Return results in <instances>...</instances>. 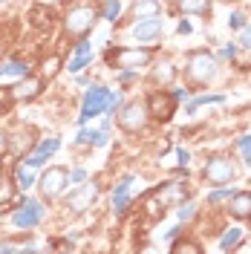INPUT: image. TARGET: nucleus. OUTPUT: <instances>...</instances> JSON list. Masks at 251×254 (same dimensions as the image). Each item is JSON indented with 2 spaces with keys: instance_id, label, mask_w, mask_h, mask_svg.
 <instances>
[{
  "instance_id": "nucleus-26",
  "label": "nucleus",
  "mask_w": 251,
  "mask_h": 254,
  "mask_svg": "<svg viewBox=\"0 0 251 254\" xmlns=\"http://www.w3.org/2000/svg\"><path fill=\"white\" fill-rule=\"evenodd\" d=\"M237 190L234 188H217V190H211L208 193V205H214V202H222V199H231Z\"/></svg>"
},
{
  "instance_id": "nucleus-30",
  "label": "nucleus",
  "mask_w": 251,
  "mask_h": 254,
  "mask_svg": "<svg viewBox=\"0 0 251 254\" xmlns=\"http://www.w3.org/2000/svg\"><path fill=\"white\" fill-rule=\"evenodd\" d=\"M228 26H231V29H246V17L240 15V12H231V15H228Z\"/></svg>"
},
{
  "instance_id": "nucleus-35",
  "label": "nucleus",
  "mask_w": 251,
  "mask_h": 254,
  "mask_svg": "<svg viewBox=\"0 0 251 254\" xmlns=\"http://www.w3.org/2000/svg\"><path fill=\"white\" fill-rule=\"evenodd\" d=\"M55 69H58V58H49V61L44 64V75H47V78L49 75H55Z\"/></svg>"
},
{
  "instance_id": "nucleus-29",
  "label": "nucleus",
  "mask_w": 251,
  "mask_h": 254,
  "mask_svg": "<svg viewBox=\"0 0 251 254\" xmlns=\"http://www.w3.org/2000/svg\"><path fill=\"white\" fill-rule=\"evenodd\" d=\"M12 185H9V179H0V205H6L9 199H12Z\"/></svg>"
},
{
  "instance_id": "nucleus-40",
  "label": "nucleus",
  "mask_w": 251,
  "mask_h": 254,
  "mask_svg": "<svg viewBox=\"0 0 251 254\" xmlns=\"http://www.w3.org/2000/svg\"><path fill=\"white\" fill-rule=\"evenodd\" d=\"M171 98H173V101H185V98H188V90H173Z\"/></svg>"
},
{
  "instance_id": "nucleus-39",
  "label": "nucleus",
  "mask_w": 251,
  "mask_h": 254,
  "mask_svg": "<svg viewBox=\"0 0 251 254\" xmlns=\"http://www.w3.org/2000/svg\"><path fill=\"white\" fill-rule=\"evenodd\" d=\"M182 9H188V12H205L208 6H202V3H185Z\"/></svg>"
},
{
  "instance_id": "nucleus-38",
  "label": "nucleus",
  "mask_w": 251,
  "mask_h": 254,
  "mask_svg": "<svg viewBox=\"0 0 251 254\" xmlns=\"http://www.w3.org/2000/svg\"><path fill=\"white\" fill-rule=\"evenodd\" d=\"M179 231H182V225H173V228H168V231H165V240H176V237H179Z\"/></svg>"
},
{
  "instance_id": "nucleus-18",
  "label": "nucleus",
  "mask_w": 251,
  "mask_h": 254,
  "mask_svg": "<svg viewBox=\"0 0 251 254\" xmlns=\"http://www.w3.org/2000/svg\"><path fill=\"white\" fill-rule=\"evenodd\" d=\"M173 75H176V69H173L171 61H162L159 66H153V81L156 84H171Z\"/></svg>"
},
{
  "instance_id": "nucleus-17",
  "label": "nucleus",
  "mask_w": 251,
  "mask_h": 254,
  "mask_svg": "<svg viewBox=\"0 0 251 254\" xmlns=\"http://www.w3.org/2000/svg\"><path fill=\"white\" fill-rule=\"evenodd\" d=\"M0 75L6 78V75H20V78H29V64L26 61H9V64H3L0 66Z\"/></svg>"
},
{
  "instance_id": "nucleus-22",
  "label": "nucleus",
  "mask_w": 251,
  "mask_h": 254,
  "mask_svg": "<svg viewBox=\"0 0 251 254\" xmlns=\"http://www.w3.org/2000/svg\"><path fill=\"white\" fill-rule=\"evenodd\" d=\"M243 240V228H228L225 234L220 237V246H222V252H231L237 243Z\"/></svg>"
},
{
  "instance_id": "nucleus-1",
  "label": "nucleus",
  "mask_w": 251,
  "mask_h": 254,
  "mask_svg": "<svg viewBox=\"0 0 251 254\" xmlns=\"http://www.w3.org/2000/svg\"><path fill=\"white\" fill-rule=\"evenodd\" d=\"M95 20H98V9L90 3H78V6H69V12L63 17V29L69 38L87 41V32L95 26Z\"/></svg>"
},
{
  "instance_id": "nucleus-5",
  "label": "nucleus",
  "mask_w": 251,
  "mask_h": 254,
  "mask_svg": "<svg viewBox=\"0 0 251 254\" xmlns=\"http://www.w3.org/2000/svg\"><path fill=\"white\" fill-rule=\"evenodd\" d=\"M47 217V208L41 205L38 199H23L20 205L12 211V225L20 228V231H26V228H35V225H41Z\"/></svg>"
},
{
  "instance_id": "nucleus-2",
  "label": "nucleus",
  "mask_w": 251,
  "mask_h": 254,
  "mask_svg": "<svg viewBox=\"0 0 251 254\" xmlns=\"http://www.w3.org/2000/svg\"><path fill=\"white\" fill-rule=\"evenodd\" d=\"M107 98H110V90L95 84L84 93V101H81V113H78V125H87L90 119H98L107 113Z\"/></svg>"
},
{
  "instance_id": "nucleus-25",
  "label": "nucleus",
  "mask_w": 251,
  "mask_h": 254,
  "mask_svg": "<svg viewBox=\"0 0 251 254\" xmlns=\"http://www.w3.org/2000/svg\"><path fill=\"white\" fill-rule=\"evenodd\" d=\"M122 9H125L122 3H104V6H101V15H104V20L116 23V17L122 15Z\"/></svg>"
},
{
  "instance_id": "nucleus-16",
  "label": "nucleus",
  "mask_w": 251,
  "mask_h": 254,
  "mask_svg": "<svg viewBox=\"0 0 251 254\" xmlns=\"http://www.w3.org/2000/svg\"><path fill=\"white\" fill-rule=\"evenodd\" d=\"M228 208L237 220H251V190H237Z\"/></svg>"
},
{
  "instance_id": "nucleus-31",
  "label": "nucleus",
  "mask_w": 251,
  "mask_h": 254,
  "mask_svg": "<svg viewBox=\"0 0 251 254\" xmlns=\"http://www.w3.org/2000/svg\"><path fill=\"white\" fill-rule=\"evenodd\" d=\"M237 47L251 49V23H249V26H246L243 32H240V41H237Z\"/></svg>"
},
{
  "instance_id": "nucleus-36",
  "label": "nucleus",
  "mask_w": 251,
  "mask_h": 254,
  "mask_svg": "<svg viewBox=\"0 0 251 254\" xmlns=\"http://www.w3.org/2000/svg\"><path fill=\"white\" fill-rule=\"evenodd\" d=\"M237 49H240L237 44H228V47H222L220 55H222V58H234V55H237Z\"/></svg>"
},
{
  "instance_id": "nucleus-13",
  "label": "nucleus",
  "mask_w": 251,
  "mask_h": 254,
  "mask_svg": "<svg viewBox=\"0 0 251 254\" xmlns=\"http://www.w3.org/2000/svg\"><path fill=\"white\" fill-rule=\"evenodd\" d=\"M162 35V17L159 15H147V17H139L133 23V38L136 41H156Z\"/></svg>"
},
{
  "instance_id": "nucleus-21",
  "label": "nucleus",
  "mask_w": 251,
  "mask_h": 254,
  "mask_svg": "<svg viewBox=\"0 0 251 254\" xmlns=\"http://www.w3.org/2000/svg\"><path fill=\"white\" fill-rule=\"evenodd\" d=\"M225 101V95L222 93H214V95H196L193 101H190L188 107H185V113H196V107H202V104H222Z\"/></svg>"
},
{
  "instance_id": "nucleus-27",
  "label": "nucleus",
  "mask_w": 251,
  "mask_h": 254,
  "mask_svg": "<svg viewBox=\"0 0 251 254\" xmlns=\"http://www.w3.org/2000/svg\"><path fill=\"white\" fill-rule=\"evenodd\" d=\"M122 101H125V98H122V93H119V90H110V98H107V113H104V116L119 113V110H122Z\"/></svg>"
},
{
  "instance_id": "nucleus-23",
  "label": "nucleus",
  "mask_w": 251,
  "mask_h": 254,
  "mask_svg": "<svg viewBox=\"0 0 251 254\" xmlns=\"http://www.w3.org/2000/svg\"><path fill=\"white\" fill-rule=\"evenodd\" d=\"M87 179H90L87 168H75V171H69V174H66V185H75V188H81V185H87Z\"/></svg>"
},
{
  "instance_id": "nucleus-24",
  "label": "nucleus",
  "mask_w": 251,
  "mask_h": 254,
  "mask_svg": "<svg viewBox=\"0 0 251 254\" xmlns=\"http://www.w3.org/2000/svg\"><path fill=\"white\" fill-rule=\"evenodd\" d=\"M98 133L101 130H90V127H84V130H78V136H75V144H95V139H98Z\"/></svg>"
},
{
  "instance_id": "nucleus-42",
  "label": "nucleus",
  "mask_w": 251,
  "mask_h": 254,
  "mask_svg": "<svg viewBox=\"0 0 251 254\" xmlns=\"http://www.w3.org/2000/svg\"><path fill=\"white\" fill-rule=\"evenodd\" d=\"M15 254H38V249H35V246H26V249H20V252H15Z\"/></svg>"
},
{
  "instance_id": "nucleus-19",
  "label": "nucleus",
  "mask_w": 251,
  "mask_h": 254,
  "mask_svg": "<svg viewBox=\"0 0 251 254\" xmlns=\"http://www.w3.org/2000/svg\"><path fill=\"white\" fill-rule=\"evenodd\" d=\"M38 179L32 176V171L29 168H23V165H17L15 168V188H20V190H29L32 185H35Z\"/></svg>"
},
{
  "instance_id": "nucleus-9",
  "label": "nucleus",
  "mask_w": 251,
  "mask_h": 254,
  "mask_svg": "<svg viewBox=\"0 0 251 254\" xmlns=\"http://www.w3.org/2000/svg\"><path fill=\"white\" fill-rule=\"evenodd\" d=\"M133 182H136L133 174H125L116 182V188H113V214H116V217H125L127 214L130 199H133Z\"/></svg>"
},
{
  "instance_id": "nucleus-6",
  "label": "nucleus",
  "mask_w": 251,
  "mask_h": 254,
  "mask_svg": "<svg viewBox=\"0 0 251 254\" xmlns=\"http://www.w3.org/2000/svg\"><path fill=\"white\" fill-rule=\"evenodd\" d=\"M147 122V107L144 101H127L122 113H119V127L127 130V133H139L141 127Z\"/></svg>"
},
{
  "instance_id": "nucleus-8",
  "label": "nucleus",
  "mask_w": 251,
  "mask_h": 254,
  "mask_svg": "<svg viewBox=\"0 0 251 254\" xmlns=\"http://www.w3.org/2000/svg\"><path fill=\"white\" fill-rule=\"evenodd\" d=\"M63 188H66V168H47L38 179V190L44 199H55Z\"/></svg>"
},
{
  "instance_id": "nucleus-32",
  "label": "nucleus",
  "mask_w": 251,
  "mask_h": 254,
  "mask_svg": "<svg viewBox=\"0 0 251 254\" xmlns=\"http://www.w3.org/2000/svg\"><path fill=\"white\" fill-rule=\"evenodd\" d=\"M176 217H179V220H190V217H193V202H182L179 211H176Z\"/></svg>"
},
{
  "instance_id": "nucleus-15",
  "label": "nucleus",
  "mask_w": 251,
  "mask_h": 254,
  "mask_svg": "<svg viewBox=\"0 0 251 254\" xmlns=\"http://www.w3.org/2000/svg\"><path fill=\"white\" fill-rule=\"evenodd\" d=\"M41 87H44L41 78H26V81H20V84H15V87H9V95L15 101H29V98H35V95L41 93Z\"/></svg>"
},
{
  "instance_id": "nucleus-44",
  "label": "nucleus",
  "mask_w": 251,
  "mask_h": 254,
  "mask_svg": "<svg viewBox=\"0 0 251 254\" xmlns=\"http://www.w3.org/2000/svg\"><path fill=\"white\" fill-rule=\"evenodd\" d=\"M0 81H3V75H0Z\"/></svg>"
},
{
  "instance_id": "nucleus-11",
  "label": "nucleus",
  "mask_w": 251,
  "mask_h": 254,
  "mask_svg": "<svg viewBox=\"0 0 251 254\" xmlns=\"http://www.w3.org/2000/svg\"><path fill=\"white\" fill-rule=\"evenodd\" d=\"M147 113L159 119V122H171V116L176 113V101L171 98V93H153L147 101H144Z\"/></svg>"
},
{
  "instance_id": "nucleus-12",
  "label": "nucleus",
  "mask_w": 251,
  "mask_h": 254,
  "mask_svg": "<svg viewBox=\"0 0 251 254\" xmlns=\"http://www.w3.org/2000/svg\"><path fill=\"white\" fill-rule=\"evenodd\" d=\"M95 199H98V188L95 185H81V188H75L66 196V205H69L72 214H81V211H87V208L93 205Z\"/></svg>"
},
{
  "instance_id": "nucleus-43",
  "label": "nucleus",
  "mask_w": 251,
  "mask_h": 254,
  "mask_svg": "<svg viewBox=\"0 0 251 254\" xmlns=\"http://www.w3.org/2000/svg\"><path fill=\"white\" fill-rule=\"evenodd\" d=\"M243 254H251V243H246V246H243Z\"/></svg>"
},
{
  "instance_id": "nucleus-37",
  "label": "nucleus",
  "mask_w": 251,
  "mask_h": 254,
  "mask_svg": "<svg viewBox=\"0 0 251 254\" xmlns=\"http://www.w3.org/2000/svg\"><path fill=\"white\" fill-rule=\"evenodd\" d=\"M176 29H179V35H190L193 26H190V20H179V26H176Z\"/></svg>"
},
{
  "instance_id": "nucleus-20",
  "label": "nucleus",
  "mask_w": 251,
  "mask_h": 254,
  "mask_svg": "<svg viewBox=\"0 0 251 254\" xmlns=\"http://www.w3.org/2000/svg\"><path fill=\"white\" fill-rule=\"evenodd\" d=\"M171 254H202V246H199L196 240L185 237V240H176V243H173Z\"/></svg>"
},
{
  "instance_id": "nucleus-3",
  "label": "nucleus",
  "mask_w": 251,
  "mask_h": 254,
  "mask_svg": "<svg viewBox=\"0 0 251 254\" xmlns=\"http://www.w3.org/2000/svg\"><path fill=\"white\" fill-rule=\"evenodd\" d=\"M110 66H116V69H133V72H139V66H147L150 64V49L144 47H122L113 52L110 49Z\"/></svg>"
},
{
  "instance_id": "nucleus-14",
  "label": "nucleus",
  "mask_w": 251,
  "mask_h": 254,
  "mask_svg": "<svg viewBox=\"0 0 251 254\" xmlns=\"http://www.w3.org/2000/svg\"><path fill=\"white\" fill-rule=\"evenodd\" d=\"M90 61H93V44L90 41H78L75 49H72V58L66 64V69L69 72H81L84 66H90Z\"/></svg>"
},
{
  "instance_id": "nucleus-41",
  "label": "nucleus",
  "mask_w": 251,
  "mask_h": 254,
  "mask_svg": "<svg viewBox=\"0 0 251 254\" xmlns=\"http://www.w3.org/2000/svg\"><path fill=\"white\" fill-rule=\"evenodd\" d=\"M0 254H15V249H12V243H0Z\"/></svg>"
},
{
  "instance_id": "nucleus-4",
  "label": "nucleus",
  "mask_w": 251,
  "mask_h": 254,
  "mask_svg": "<svg viewBox=\"0 0 251 254\" xmlns=\"http://www.w3.org/2000/svg\"><path fill=\"white\" fill-rule=\"evenodd\" d=\"M185 75H188L190 84H196V87H202L208 81L217 75V61L208 55V52H193L188 58V66H185Z\"/></svg>"
},
{
  "instance_id": "nucleus-33",
  "label": "nucleus",
  "mask_w": 251,
  "mask_h": 254,
  "mask_svg": "<svg viewBox=\"0 0 251 254\" xmlns=\"http://www.w3.org/2000/svg\"><path fill=\"white\" fill-rule=\"evenodd\" d=\"M133 78H139V72H133V69H122L119 72V84H130Z\"/></svg>"
},
{
  "instance_id": "nucleus-7",
  "label": "nucleus",
  "mask_w": 251,
  "mask_h": 254,
  "mask_svg": "<svg viewBox=\"0 0 251 254\" xmlns=\"http://www.w3.org/2000/svg\"><path fill=\"white\" fill-rule=\"evenodd\" d=\"M58 150H61V139H58V136H47V139H41V142H38V147L32 150L29 156L23 159V168H29V171L44 168V165H47V159H52Z\"/></svg>"
},
{
  "instance_id": "nucleus-10",
  "label": "nucleus",
  "mask_w": 251,
  "mask_h": 254,
  "mask_svg": "<svg viewBox=\"0 0 251 254\" xmlns=\"http://www.w3.org/2000/svg\"><path fill=\"white\" fill-rule=\"evenodd\" d=\"M205 179H208L211 185H228V182L234 179V165H231V159H225V156L208 159V165H205Z\"/></svg>"
},
{
  "instance_id": "nucleus-28",
  "label": "nucleus",
  "mask_w": 251,
  "mask_h": 254,
  "mask_svg": "<svg viewBox=\"0 0 251 254\" xmlns=\"http://www.w3.org/2000/svg\"><path fill=\"white\" fill-rule=\"evenodd\" d=\"M240 153H243V162L251 165V136H240Z\"/></svg>"
},
{
  "instance_id": "nucleus-34",
  "label": "nucleus",
  "mask_w": 251,
  "mask_h": 254,
  "mask_svg": "<svg viewBox=\"0 0 251 254\" xmlns=\"http://www.w3.org/2000/svg\"><path fill=\"white\" fill-rule=\"evenodd\" d=\"M176 162H179L182 168H185V165H188V162H190V153H188V150H185V147H176Z\"/></svg>"
}]
</instances>
